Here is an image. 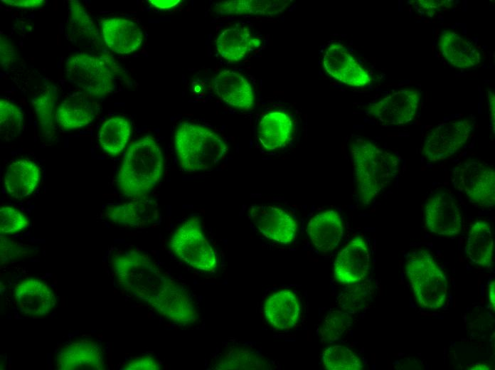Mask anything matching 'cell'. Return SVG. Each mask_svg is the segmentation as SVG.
<instances>
[{
    "instance_id": "6da1fadb",
    "label": "cell",
    "mask_w": 495,
    "mask_h": 370,
    "mask_svg": "<svg viewBox=\"0 0 495 370\" xmlns=\"http://www.w3.org/2000/svg\"><path fill=\"white\" fill-rule=\"evenodd\" d=\"M112 269L118 284L171 322L188 325L198 312L190 292L166 275L146 253L128 250L115 255Z\"/></svg>"
},
{
    "instance_id": "7a4b0ae2",
    "label": "cell",
    "mask_w": 495,
    "mask_h": 370,
    "mask_svg": "<svg viewBox=\"0 0 495 370\" xmlns=\"http://www.w3.org/2000/svg\"><path fill=\"white\" fill-rule=\"evenodd\" d=\"M163 169L161 149L153 137L146 135L127 149L117 174L118 187L129 198L144 197L160 181Z\"/></svg>"
},
{
    "instance_id": "3957f363",
    "label": "cell",
    "mask_w": 495,
    "mask_h": 370,
    "mask_svg": "<svg viewBox=\"0 0 495 370\" xmlns=\"http://www.w3.org/2000/svg\"><path fill=\"white\" fill-rule=\"evenodd\" d=\"M357 192L363 205L371 204L397 175L396 157L371 142L357 141L351 145Z\"/></svg>"
},
{
    "instance_id": "277c9868",
    "label": "cell",
    "mask_w": 495,
    "mask_h": 370,
    "mask_svg": "<svg viewBox=\"0 0 495 370\" xmlns=\"http://www.w3.org/2000/svg\"><path fill=\"white\" fill-rule=\"evenodd\" d=\"M174 146L180 166L187 172L211 169L228 152L226 143L218 134L203 125L188 122L177 127Z\"/></svg>"
},
{
    "instance_id": "5b68a950",
    "label": "cell",
    "mask_w": 495,
    "mask_h": 370,
    "mask_svg": "<svg viewBox=\"0 0 495 370\" xmlns=\"http://www.w3.org/2000/svg\"><path fill=\"white\" fill-rule=\"evenodd\" d=\"M406 273L422 307L439 310L445 306L447 295L446 276L428 252L420 250L411 254L407 262Z\"/></svg>"
},
{
    "instance_id": "8992f818",
    "label": "cell",
    "mask_w": 495,
    "mask_h": 370,
    "mask_svg": "<svg viewBox=\"0 0 495 370\" xmlns=\"http://www.w3.org/2000/svg\"><path fill=\"white\" fill-rule=\"evenodd\" d=\"M118 67L111 57L79 53L65 63L68 80L92 97H102L112 92Z\"/></svg>"
},
{
    "instance_id": "52a82bcc",
    "label": "cell",
    "mask_w": 495,
    "mask_h": 370,
    "mask_svg": "<svg viewBox=\"0 0 495 370\" xmlns=\"http://www.w3.org/2000/svg\"><path fill=\"white\" fill-rule=\"evenodd\" d=\"M170 248L179 260L196 270L211 273L217 268L215 251L196 218L186 221L174 231Z\"/></svg>"
},
{
    "instance_id": "ba28073f",
    "label": "cell",
    "mask_w": 495,
    "mask_h": 370,
    "mask_svg": "<svg viewBox=\"0 0 495 370\" xmlns=\"http://www.w3.org/2000/svg\"><path fill=\"white\" fill-rule=\"evenodd\" d=\"M454 186L468 199L483 207L495 204L494 169L477 160L465 161L453 169Z\"/></svg>"
},
{
    "instance_id": "9c48e42d",
    "label": "cell",
    "mask_w": 495,
    "mask_h": 370,
    "mask_svg": "<svg viewBox=\"0 0 495 370\" xmlns=\"http://www.w3.org/2000/svg\"><path fill=\"white\" fill-rule=\"evenodd\" d=\"M472 130L469 120L443 122L427 136L422 153L430 162H440L454 155L467 142Z\"/></svg>"
},
{
    "instance_id": "30bf717a",
    "label": "cell",
    "mask_w": 495,
    "mask_h": 370,
    "mask_svg": "<svg viewBox=\"0 0 495 370\" xmlns=\"http://www.w3.org/2000/svg\"><path fill=\"white\" fill-rule=\"evenodd\" d=\"M420 92L417 89L395 91L371 105L368 112L383 125H402L416 115Z\"/></svg>"
},
{
    "instance_id": "8fae6325",
    "label": "cell",
    "mask_w": 495,
    "mask_h": 370,
    "mask_svg": "<svg viewBox=\"0 0 495 370\" xmlns=\"http://www.w3.org/2000/svg\"><path fill=\"white\" fill-rule=\"evenodd\" d=\"M427 229L437 235L452 236L460 233L462 215L455 199L447 191L434 193L425 204Z\"/></svg>"
},
{
    "instance_id": "7c38bea8",
    "label": "cell",
    "mask_w": 495,
    "mask_h": 370,
    "mask_svg": "<svg viewBox=\"0 0 495 370\" xmlns=\"http://www.w3.org/2000/svg\"><path fill=\"white\" fill-rule=\"evenodd\" d=\"M249 216L255 226L267 238L288 244L296 237L297 225L285 211L272 206H252Z\"/></svg>"
},
{
    "instance_id": "4fadbf2b",
    "label": "cell",
    "mask_w": 495,
    "mask_h": 370,
    "mask_svg": "<svg viewBox=\"0 0 495 370\" xmlns=\"http://www.w3.org/2000/svg\"><path fill=\"white\" fill-rule=\"evenodd\" d=\"M326 73L336 80L352 87H364L371 78L346 48L338 43L330 44L323 57Z\"/></svg>"
},
{
    "instance_id": "5bb4252c",
    "label": "cell",
    "mask_w": 495,
    "mask_h": 370,
    "mask_svg": "<svg viewBox=\"0 0 495 370\" xmlns=\"http://www.w3.org/2000/svg\"><path fill=\"white\" fill-rule=\"evenodd\" d=\"M370 268V253L361 237L353 238L337 255L334 264L336 280L351 285L363 280Z\"/></svg>"
},
{
    "instance_id": "9a60e30c",
    "label": "cell",
    "mask_w": 495,
    "mask_h": 370,
    "mask_svg": "<svg viewBox=\"0 0 495 370\" xmlns=\"http://www.w3.org/2000/svg\"><path fill=\"white\" fill-rule=\"evenodd\" d=\"M14 293L21 312L28 317H44L56 304L55 296L49 286L35 278L25 279L18 282Z\"/></svg>"
},
{
    "instance_id": "2e32d148",
    "label": "cell",
    "mask_w": 495,
    "mask_h": 370,
    "mask_svg": "<svg viewBox=\"0 0 495 370\" xmlns=\"http://www.w3.org/2000/svg\"><path fill=\"white\" fill-rule=\"evenodd\" d=\"M55 366L60 370L105 369L104 354L97 342L78 339L65 344L55 356Z\"/></svg>"
},
{
    "instance_id": "e0dca14e",
    "label": "cell",
    "mask_w": 495,
    "mask_h": 370,
    "mask_svg": "<svg viewBox=\"0 0 495 370\" xmlns=\"http://www.w3.org/2000/svg\"><path fill=\"white\" fill-rule=\"evenodd\" d=\"M105 217L112 223L124 227L144 228L154 223L158 217L156 201L144 197L107 207Z\"/></svg>"
},
{
    "instance_id": "ac0fdd59",
    "label": "cell",
    "mask_w": 495,
    "mask_h": 370,
    "mask_svg": "<svg viewBox=\"0 0 495 370\" xmlns=\"http://www.w3.org/2000/svg\"><path fill=\"white\" fill-rule=\"evenodd\" d=\"M218 97L233 107L248 110L254 104V93L250 82L240 73L223 70L213 79Z\"/></svg>"
},
{
    "instance_id": "d6986e66",
    "label": "cell",
    "mask_w": 495,
    "mask_h": 370,
    "mask_svg": "<svg viewBox=\"0 0 495 370\" xmlns=\"http://www.w3.org/2000/svg\"><path fill=\"white\" fill-rule=\"evenodd\" d=\"M102 35L105 44L118 54L137 51L143 41L142 29L133 21L121 18H104Z\"/></svg>"
},
{
    "instance_id": "ffe728a7",
    "label": "cell",
    "mask_w": 495,
    "mask_h": 370,
    "mask_svg": "<svg viewBox=\"0 0 495 370\" xmlns=\"http://www.w3.org/2000/svg\"><path fill=\"white\" fill-rule=\"evenodd\" d=\"M96 107V103L89 95L84 92H73L56 110L55 122L67 130L84 127L95 119Z\"/></svg>"
},
{
    "instance_id": "44dd1931",
    "label": "cell",
    "mask_w": 495,
    "mask_h": 370,
    "mask_svg": "<svg viewBox=\"0 0 495 370\" xmlns=\"http://www.w3.org/2000/svg\"><path fill=\"white\" fill-rule=\"evenodd\" d=\"M263 310L266 320L274 329L287 330L297 323L300 305L292 291L282 290L266 299Z\"/></svg>"
},
{
    "instance_id": "7402d4cb",
    "label": "cell",
    "mask_w": 495,
    "mask_h": 370,
    "mask_svg": "<svg viewBox=\"0 0 495 370\" xmlns=\"http://www.w3.org/2000/svg\"><path fill=\"white\" fill-rule=\"evenodd\" d=\"M307 232L317 250L322 252L334 250L344 236L342 218L333 210L321 212L309 220Z\"/></svg>"
},
{
    "instance_id": "603a6c76",
    "label": "cell",
    "mask_w": 495,
    "mask_h": 370,
    "mask_svg": "<svg viewBox=\"0 0 495 370\" xmlns=\"http://www.w3.org/2000/svg\"><path fill=\"white\" fill-rule=\"evenodd\" d=\"M41 179V171L31 160L18 159L13 162L4 175V187L7 194L17 199L31 195Z\"/></svg>"
},
{
    "instance_id": "cb8c5ba5",
    "label": "cell",
    "mask_w": 495,
    "mask_h": 370,
    "mask_svg": "<svg viewBox=\"0 0 495 370\" xmlns=\"http://www.w3.org/2000/svg\"><path fill=\"white\" fill-rule=\"evenodd\" d=\"M260 45L248 28L235 26L223 30L216 40V49L222 58L229 62L245 58Z\"/></svg>"
},
{
    "instance_id": "d4e9b609",
    "label": "cell",
    "mask_w": 495,
    "mask_h": 370,
    "mask_svg": "<svg viewBox=\"0 0 495 370\" xmlns=\"http://www.w3.org/2000/svg\"><path fill=\"white\" fill-rule=\"evenodd\" d=\"M293 129L290 115L280 110L265 114L260 121L257 138L267 150H275L284 147L289 141Z\"/></svg>"
},
{
    "instance_id": "484cf974",
    "label": "cell",
    "mask_w": 495,
    "mask_h": 370,
    "mask_svg": "<svg viewBox=\"0 0 495 370\" xmlns=\"http://www.w3.org/2000/svg\"><path fill=\"white\" fill-rule=\"evenodd\" d=\"M439 46L443 56L454 67L469 68L478 65L481 60L476 47L456 32L443 31Z\"/></svg>"
},
{
    "instance_id": "4316f807",
    "label": "cell",
    "mask_w": 495,
    "mask_h": 370,
    "mask_svg": "<svg viewBox=\"0 0 495 370\" xmlns=\"http://www.w3.org/2000/svg\"><path fill=\"white\" fill-rule=\"evenodd\" d=\"M494 251V238L491 226L483 221L474 223L468 233L465 253L474 263L489 266Z\"/></svg>"
},
{
    "instance_id": "83f0119b",
    "label": "cell",
    "mask_w": 495,
    "mask_h": 370,
    "mask_svg": "<svg viewBox=\"0 0 495 370\" xmlns=\"http://www.w3.org/2000/svg\"><path fill=\"white\" fill-rule=\"evenodd\" d=\"M290 0H233L215 4L220 14L273 16L282 14L290 5Z\"/></svg>"
},
{
    "instance_id": "f1b7e54d",
    "label": "cell",
    "mask_w": 495,
    "mask_h": 370,
    "mask_svg": "<svg viewBox=\"0 0 495 370\" xmlns=\"http://www.w3.org/2000/svg\"><path fill=\"white\" fill-rule=\"evenodd\" d=\"M132 133L130 122L123 117H113L103 122L97 135L101 148L110 155L124 149Z\"/></svg>"
},
{
    "instance_id": "f546056e",
    "label": "cell",
    "mask_w": 495,
    "mask_h": 370,
    "mask_svg": "<svg viewBox=\"0 0 495 370\" xmlns=\"http://www.w3.org/2000/svg\"><path fill=\"white\" fill-rule=\"evenodd\" d=\"M56 98V88L53 85H48L32 101L35 113L47 137H52L54 134L53 111Z\"/></svg>"
},
{
    "instance_id": "4dcf8cb0",
    "label": "cell",
    "mask_w": 495,
    "mask_h": 370,
    "mask_svg": "<svg viewBox=\"0 0 495 370\" xmlns=\"http://www.w3.org/2000/svg\"><path fill=\"white\" fill-rule=\"evenodd\" d=\"M322 363L329 370H358L363 366L353 352L340 345L328 347L323 353Z\"/></svg>"
},
{
    "instance_id": "1f68e13d",
    "label": "cell",
    "mask_w": 495,
    "mask_h": 370,
    "mask_svg": "<svg viewBox=\"0 0 495 370\" xmlns=\"http://www.w3.org/2000/svg\"><path fill=\"white\" fill-rule=\"evenodd\" d=\"M348 287L339 295L338 303L348 313L361 311L371 298L373 286L367 282H356Z\"/></svg>"
},
{
    "instance_id": "d6a6232c",
    "label": "cell",
    "mask_w": 495,
    "mask_h": 370,
    "mask_svg": "<svg viewBox=\"0 0 495 370\" xmlns=\"http://www.w3.org/2000/svg\"><path fill=\"white\" fill-rule=\"evenodd\" d=\"M23 124V115L21 109L9 101L1 99V136L6 140L13 139L21 133Z\"/></svg>"
},
{
    "instance_id": "836d02e7",
    "label": "cell",
    "mask_w": 495,
    "mask_h": 370,
    "mask_svg": "<svg viewBox=\"0 0 495 370\" xmlns=\"http://www.w3.org/2000/svg\"><path fill=\"white\" fill-rule=\"evenodd\" d=\"M351 317L344 310H334L326 317L320 329L323 342L339 339L351 327Z\"/></svg>"
},
{
    "instance_id": "e575fe53",
    "label": "cell",
    "mask_w": 495,
    "mask_h": 370,
    "mask_svg": "<svg viewBox=\"0 0 495 370\" xmlns=\"http://www.w3.org/2000/svg\"><path fill=\"white\" fill-rule=\"evenodd\" d=\"M69 2L70 26L74 33L81 37L95 36L97 33V29L84 7L79 1Z\"/></svg>"
},
{
    "instance_id": "d590c367",
    "label": "cell",
    "mask_w": 495,
    "mask_h": 370,
    "mask_svg": "<svg viewBox=\"0 0 495 370\" xmlns=\"http://www.w3.org/2000/svg\"><path fill=\"white\" fill-rule=\"evenodd\" d=\"M28 218L20 211L11 206L0 208V232L2 235L14 234L26 229Z\"/></svg>"
},
{
    "instance_id": "8d00e7d4",
    "label": "cell",
    "mask_w": 495,
    "mask_h": 370,
    "mask_svg": "<svg viewBox=\"0 0 495 370\" xmlns=\"http://www.w3.org/2000/svg\"><path fill=\"white\" fill-rule=\"evenodd\" d=\"M123 369L127 370H158L161 369V365L154 357L143 356L127 361Z\"/></svg>"
},
{
    "instance_id": "74e56055",
    "label": "cell",
    "mask_w": 495,
    "mask_h": 370,
    "mask_svg": "<svg viewBox=\"0 0 495 370\" xmlns=\"http://www.w3.org/2000/svg\"><path fill=\"white\" fill-rule=\"evenodd\" d=\"M453 4L452 1H426V0H419L417 1L416 5L421 9L426 15L429 16H432L435 13L440 11L442 9H449Z\"/></svg>"
},
{
    "instance_id": "f35d334b",
    "label": "cell",
    "mask_w": 495,
    "mask_h": 370,
    "mask_svg": "<svg viewBox=\"0 0 495 370\" xmlns=\"http://www.w3.org/2000/svg\"><path fill=\"white\" fill-rule=\"evenodd\" d=\"M2 2L9 5L22 8H36L43 4L42 0H3Z\"/></svg>"
},
{
    "instance_id": "ab89813d",
    "label": "cell",
    "mask_w": 495,
    "mask_h": 370,
    "mask_svg": "<svg viewBox=\"0 0 495 370\" xmlns=\"http://www.w3.org/2000/svg\"><path fill=\"white\" fill-rule=\"evenodd\" d=\"M151 5L159 9H168L176 6L180 0H149Z\"/></svg>"
},
{
    "instance_id": "60d3db41",
    "label": "cell",
    "mask_w": 495,
    "mask_h": 370,
    "mask_svg": "<svg viewBox=\"0 0 495 370\" xmlns=\"http://www.w3.org/2000/svg\"><path fill=\"white\" fill-rule=\"evenodd\" d=\"M489 300L490 302V305H491V307L493 310H494V305H495V302H494V281L492 280L489 285Z\"/></svg>"
},
{
    "instance_id": "b9f144b4",
    "label": "cell",
    "mask_w": 495,
    "mask_h": 370,
    "mask_svg": "<svg viewBox=\"0 0 495 370\" xmlns=\"http://www.w3.org/2000/svg\"><path fill=\"white\" fill-rule=\"evenodd\" d=\"M489 110L491 112V122L494 125V95L492 92L489 94Z\"/></svg>"
},
{
    "instance_id": "7bdbcfd3",
    "label": "cell",
    "mask_w": 495,
    "mask_h": 370,
    "mask_svg": "<svg viewBox=\"0 0 495 370\" xmlns=\"http://www.w3.org/2000/svg\"><path fill=\"white\" fill-rule=\"evenodd\" d=\"M469 369H490V366L484 363H477L469 366Z\"/></svg>"
}]
</instances>
